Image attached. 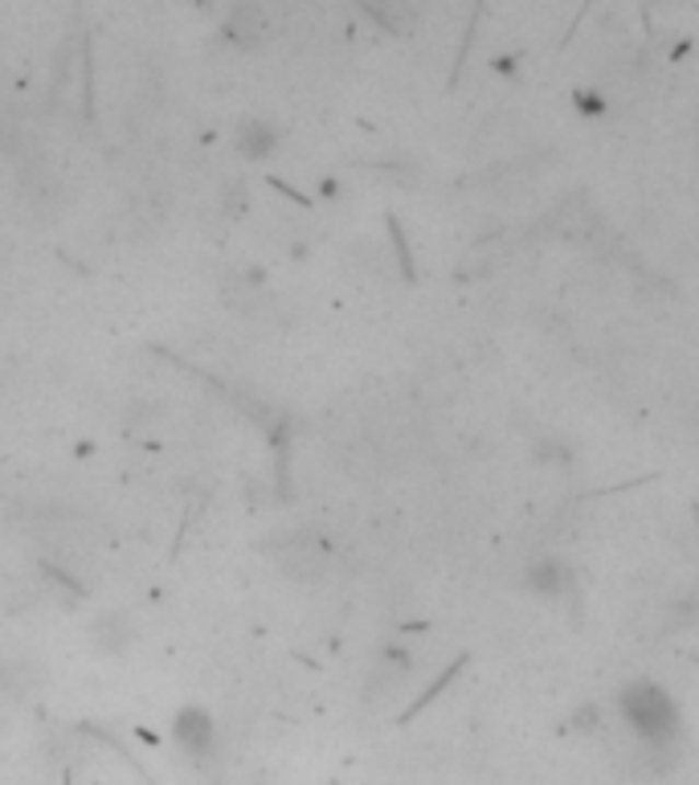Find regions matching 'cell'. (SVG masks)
I'll return each instance as SVG.
<instances>
[{"mask_svg":"<svg viewBox=\"0 0 699 785\" xmlns=\"http://www.w3.org/2000/svg\"><path fill=\"white\" fill-rule=\"evenodd\" d=\"M618 708L626 728H630L642 744H651V749H667L671 740L679 737V704H675L659 683H646V679L630 683V688L621 692Z\"/></svg>","mask_w":699,"mask_h":785,"instance_id":"cell-1","label":"cell"},{"mask_svg":"<svg viewBox=\"0 0 699 785\" xmlns=\"http://www.w3.org/2000/svg\"><path fill=\"white\" fill-rule=\"evenodd\" d=\"M532 586H536V593H564V589L573 586V573L557 565V561H540L532 569Z\"/></svg>","mask_w":699,"mask_h":785,"instance_id":"cell-2","label":"cell"}]
</instances>
